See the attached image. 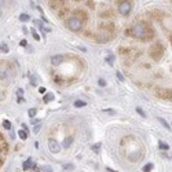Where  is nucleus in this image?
I'll list each match as a JSON object with an SVG mask.
<instances>
[{"label":"nucleus","instance_id":"1","mask_svg":"<svg viewBox=\"0 0 172 172\" xmlns=\"http://www.w3.org/2000/svg\"><path fill=\"white\" fill-rule=\"evenodd\" d=\"M131 35L135 39L139 40H149L154 36V30L145 22H138L131 28Z\"/></svg>","mask_w":172,"mask_h":172},{"label":"nucleus","instance_id":"2","mask_svg":"<svg viewBox=\"0 0 172 172\" xmlns=\"http://www.w3.org/2000/svg\"><path fill=\"white\" fill-rule=\"evenodd\" d=\"M68 28L72 30V32H80L83 29V21L79 18H76V17H72V18L68 21Z\"/></svg>","mask_w":172,"mask_h":172},{"label":"nucleus","instance_id":"3","mask_svg":"<svg viewBox=\"0 0 172 172\" xmlns=\"http://www.w3.org/2000/svg\"><path fill=\"white\" fill-rule=\"evenodd\" d=\"M131 10H132V4H131V1H121V3H118V13L121 15H128L129 13H131Z\"/></svg>","mask_w":172,"mask_h":172},{"label":"nucleus","instance_id":"4","mask_svg":"<svg viewBox=\"0 0 172 172\" xmlns=\"http://www.w3.org/2000/svg\"><path fill=\"white\" fill-rule=\"evenodd\" d=\"M162 51H164V48H162L161 44H156V46L151 48V51H150L151 58H153V59H160L161 55H162Z\"/></svg>","mask_w":172,"mask_h":172},{"label":"nucleus","instance_id":"5","mask_svg":"<svg viewBox=\"0 0 172 172\" xmlns=\"http://www.w3.org/2000/svg\"><path fill=\"white\" fill-rule=\"evenodd\" d=\"M66 7V0H51L50 1V8L54 11H59L61 8Z\"/></svg>","mask_w":172,"mask_h":172},{"label":"nucleus","instance_id":"6","mask_svg":"<svg viewBox=\"0 0 172 172\" xmlns=\"http://www.w3.org/2000/svg\"><path fill=\"white\" fill-rule=\"evenodd\" d=\"M48 147H50V151L51 153H59L61 151V146H59V143H58V140L54 139V138H50L48 139Z\"/></svg>","mask_w":172,"mask_h":172},{"label":"nucleus","instance_id":"7","mask_svg":"<svg viewBox=\"0 0 172 172\" xmlns=\"http://www.w3.org/2000/svg\"><path fill=\"white\" fill-rule=\"evenodd\" d=\"M156 92H157V97H160L161 99H169V100H172V90H167V88H158Z\"/></svg>","mask_w":172,"mask_h":172},{"label":"nucleus","instance_id":"8","mask_svg":"<svg viewBox=\"0 0 172 172\" xmlns=\"http://www.w3.org/2000/svg\"><path fill=\"white\" fill-rule=\"evenodd\" d=\"M62 62H63V57L62 55H54V57L51 58V63L54 65V66H59Z\"/></svg>","mask_w":172,"mask_h":172},{"label":"nucleus","instance_id":"9","mask_svg":"<svg viewBox=\"0 0 172 172\" xmlns=\"http://www.w3.org/2000/svg\"><path fill=\"white\" fill-rule=\"evenodd\" d=\"M75 17H76V18L81 17V21H87V14L83 10H76L75 11Z\"/></svg>","mask_w":172,"mask_h":172},{"label":"nucleus","instance_id":"10","mask_svg":"<svg viewBox=\"0 0 172 172\" xmlns=\"http://www.w3.org/2000/svg\"><path fill=\"white\" fill-rule=\"evenodd\" d=\"M57 14H58V17H59V18H65V17H66V15L69 14V7L61 8L59 11H57Z\"/></svg>","mask_w":172,"mask_h":172},{"label":"nucleus","instance_id":"11","mask_svg":"<svg viewBox=\"0 0 172 172\" xmlns=\"http://www.w3.org/2000/svg\"><path fill=\"white\" fill-rule=\"evenodd\" d=\"M33 167V161H32V158H28L24 164H22V168L25 169V171H28V169H30Z\"/></svg>","mask_w":172,"mask_h":172},{"label":"nucleus","instance_id":"12","mask_svg":"<svg viewBox=\"0 0 172 172\" xmlns=\"http://www.w3.org/2000/svg\"><path fill=\"white\" fill-rule=\"evenodd\" d=\"M100 17L102 18H105V17H109V18H114V13L111 10H108V11H105V13H100Z\"/></svg>","mask_w":172,"mask_h":172},{"label":"nucleus","instance_id":"13","mask_svg":"<svg viewBox=\"0 0 172 172\" xmlns=\"http://www.w3.org/2000/svg\"><path fill=\"white\" fill-rule=\"evenodd\" d=\"M72 142H73V138H72V136H69V138H65V139H63V143H62V146L68 149V147L70 146V145H72Z\"/></svg>","mask_w":172,"mask_h":172},{"label":"nucleus","instance_id":"14","mask_svg":"<svg viewBox=\"0 0 172 172\" xmlns=\"http://www.w3.org/2000/svg\"><path fill=\"white\" fill-rule=\"evenodd\" d=\"M18 136L21 138V139H28V131H26V128L25 129H19L18 131Z\"/></svg>","mask_w":172,"mask_h":172},{"label":"nucleus","instance_id":"15","mask_svg":"<svg viewBox=\"0 0 172 172\" xmlns=\"http://www.w3.org/2000/svg\"><path fill=\"white\" fill-rule=\"evenodd\" d=\"M106 62H108L110 66H113V63H114V55H113V54H109L108 57H106Z\"/></svg>","mask_w":172,"mask_h":172},{"label":"nucleus","instance_id":"16","mask_svg":"<svg viewBox=\"0 0 172 172\" xmlns=\"http://www.w3.org/2000/svg\"><path fill=\"white\" fill-rule=\"evenodd\" d=\"M158 121L161 123V124H162V127H164V128H167V129H168V131H169V129H171V127H169V124H168V123H167V121H165L164 118L158 117Z\"/></svg>","mask_w":172,"mask_h":172},{"label":"nucleus","instance_id":"17","mask_svg":"<svg viewBox=\"0 0 172 172\" xmlns=\"http://www.w3.org/2000/svg\"><path fill=\"white\" fill-rule=\"evenodd\" d=\"M51 100H54V95L52 94H46L44 95V102H51Z\"/></svg>","mask_w":172,"mask_h":172},{"label":"nucleus","instance_id":"18","mask_svg":"<svg viewBox=\"0 0 172 172\" xmlns=\"http://www.w3.org/2000/svg\"><path fill=\"white\" fill-rule=\"evenodd\" d=\"M19 21H21V22H26V21H29V15H28V14H25V13H22V14L19 15Z\"/></svg>","mask_w":172,"mask_h":172},{"label":"nucleus","instance_id":"19","mask_svg":"<svg viewBox=\"0 0 172 172\" xmlns=\"http://www.w3.org/2000/svg\"><path fill=\"white\" fill-rule=\"evenodd\" d=\"M86 102H84V100H76L75 102V106L76 108H84V106H86Z\"/></svg>","mask_w":172,"mask_h":172},{"label":"nucleus","instance_id":"20","mask_svg":"<svg viewBox=\"0 0 172 172\" xmlns=\"http://www.w3.org/2000/svg\"><path fill=\"white\" fill-rule=\"evenodd\" d=\"M63 169L65 171H73V169H75V165L73 164H63Z\"/></svg>","mask_w":172,"mask_h":172},{"label":"nucleus","instance_id":"21","mask_svg":"<svg viewBox=\"0 0 172 172\" xmlns=\"http://www.w3.org/2000/svg\"><path fill=\"white\" fill-rule=\"evenodd\" d=\"M158 146H160V149H162V150H169V146L167 143H164V142H158Z\"/></svg>","mask_w":172,"mask_h":172},{"label":"nucleus","instance_id":"22","mask_svg":"<svg viewBox=\"0 0 172 172\" xmlns=\"http://www.w3.org/2000/svg\"><path fill=\"white\" fill-rule=\"evenodd\" d=\"M0 50H1V52H8V46L6 43H1V46H0Z\"/></svg>","mask_w":172,"mask_h":172},{"label":"nucleus","instance_id":"23","mask_svg":"<svg viewBox=\"0 0 172 172\" xmlns=\"http://www.w3.org/2000/svg\"><path fill=\"white\" fill-rule=\"evenodd\" d=\"M153 169V164H146L143 167V172H150Z\"/></svg>","mask_w":172,"mask_h":172},{"label":"nucleus","instance_id":"24","mask_svg":"<svg viewBox=\"0 0 172 172\" xmlns=\"http://www.w3.org/2000/svg\"><path fill=\"white\" fill-rule=\"evenodd\" d=\"M3 127L6 129H11V123L8 121V120H4V121H3Z\"/></svg>","mask_w":172,"mask_h":172},{"label":"nucleus","instance_id":"25","mask_svg":"<svg viewBox=\"0 0 172 172\" xmlns=\"http://www.w3.org/2000/svg\"><path fill=\"white\" fill-rule=\"evenodd\" d=\"M36 113H37V110L36 109H29V117H35V116H36Z\"/></svg>","mask_w":172,"mask_h":172},{"label":"nucleus","instance_id":"26","mask_svg":"<svg viewBox=\"0 0 172 172\" xmlns=\"http://www.w3.org/2000/svg\"><path fill=\"white\" fill-rule=\"evenodd\" d=\"M100 146H102V145H100V143L94 145V146H92V150L95 151V153H98V151H99V149H100Z\"/></svg>","mask_w":172,"mask_h":172},{"label":"nucleus","instance_id":"27","mask_svg":"<svg viewBox=\"0 0 172 172\" xmlns=\"http://www.w3.org/2000/svg\"><path fill=\"white\" fill-rule=\"evenodd\" d=\"M40 128H41V125H40V124H37V125H35V127H33V134H39Z\"/></svg>","mask_w":172,"mask_h":172},{"label":"nucleus","instance_id":"28","mask_svg":"<svg viewBox=\"0 0 172 172\" xmlns=\"http://www.w3.org/2000/svg\"><path fill=\"white\" fill-rule=\"evenodd\" d=\"M43 171H44V172H54L50 165H46V167H43Z\"/></svg>","mask_w":172,"mask_h":172},{"label":"nucleus","instance_id":"29","mask_svg":"<svg viewBox=\"0 0 172 172\" xmlns=\"http://www.w3.org/2000/svg\"><path fill=\"white\" fill-rule=\"evenodd\" d=\"M32 36L35 37V40H40V36H39V33H37L36 30H33V32H32Z\"/></svg>","mask_w":172,"mask_h":172},{"label":"nucleus","instance_id":"30","mask_svg":"<svg viewBox=\"0 0 172 172\" xmlns=\"http://www.w3.org/2000/svg\"><path fill=\"white\" fill-rule=\"evenodd\" d=\"M116 75H117V79L120 80V81H124V76L121 75V72H117Z\"/></svg>","mask_w":172,"mask_h":172},{"label":"nucleus","instance_id":"31","mask_svg":"<svg viewBox=\"0 0 172 172\" xmlns=\"http://www.w3.org/2000/svg\"><path fill=\"white\" fill-rule=\"evenodd\" d=\"M33 24H35V26H39L40 29H43V24L40 21H33Z\"/></svg>","mask_w":172,"mask_h":172},{"label":"nucleus","instance_id":"32","mask_svg":"<svg viewBox=\"0 0 172 172\" xmlns=\"http://www.w3.org/2000/svg\"><path fill=\"white\" fill-rule=\"evenodd\" d=\"M98 84H99L100 87H105V86H106V81H105L103 79H99V80H98Z\"/></svg>","mask_w":172,"mask_h":172},{"label":"nucleus","instance_id":"33","mask_svg":"<svg viewBox=\"0 0 172 172\" xmlns=\"http://www.w3.org/2000/svg\"><path fill=\"white\" fill-rule=\"evenodd\" d=\"M136 111H138V113H139V114L142 116V117H146V114H145V111L142 110V109H139V108H138V109H136Z\"/></svg>","mask_w":172,"mask_h":172},{"label":"nucleus","instance_id":"34","mask_svg":"<svg viewBox=\"0 0 172 172\" xmlns=\"http://www.w3.org/2000/svg\"><path fill=\"white\" fill-rule=\"evenodd\" d=\"M17 94H18V97H19V100H22V95H24V91H22V90H18V91H17Z\"/></svg>","mask_w":172,"mask_h":172},{"label":"nucleus","instance_id":"35","mask_svg":"<svg viewBox=\"0 0 172 172\" xmlns=\"http://www.w3.org/2000/svg\"><path fill=\"white\" fill-rule=\"evenodd\" d=\"M39 91H40V92H41V94H44V92H46V88H44V87H40V88H39Z\"/></svg>","mask_w":172,"mask_h":172},{"label":"nucleus","instance_id":"36","mask_svg":"<svg viewBox=\"0 0 172 172\" xmlns=\"http://www.w3.org/2000/svg\"><path fill=\"white\" fill-rule=\"evenodd\" d=\"M105 113H109V114H114V110H103Z\"/></svg>","mask_w":172,"mask_h":172},{"label":"nucleus","instance_id":"37","mask_svg":"<svg viewBox=\"0 0 172 172\" xmlns=\"http://www.w3.org/2000/svg\"><path fill=\"white\" fill-rule=\"evenodd\" d=\"M26 44H28V43H26V40H22V41H21V46L22 47H26Z\"/></svg>","mask_w":172,"mask_h":172},{"label":"nucleus","instance_id":"38","mask_svg":"<svg viewBox=\"0 0 172 172\" xmlns=\"http://www.w3.org/2000/svg\"><path fill=\"white\" fill-rule=\"evenodd\" d=\"M108 171H109V172H117V171H113L111 168H108Z\"/></svg>","mask_w":172,"mask_h":172},{"label":"nucleus","instance_id":"39","mask_svg":"<svg viewBox=\"0 0 172 172\" xmlns=\"http://www.w3.org/2000/svg\"><path fill=\"white\" fill-rule=\"evenodd\" d=\"M75 1H80V0H75Z\"/></svg>","mask_w":172,"mask_h":172}]
</instances>
